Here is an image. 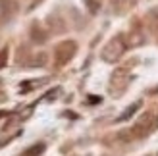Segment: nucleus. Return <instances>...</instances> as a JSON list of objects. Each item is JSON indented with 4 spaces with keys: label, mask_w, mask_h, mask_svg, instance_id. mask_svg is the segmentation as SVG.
<instances>
[{
    "label": "nucleus",
    "mask_w": 158,
    "mask_h": 156,
    "mask_svg": "<svg viewBox=\"0 0 158 156\" xmlns=\"http://www.w3.org/2000/svg\"><path fill=\"white\" fill-rule=\"evenodd\" d=\"M123 52H125V41H123L122 35H118L104 44V48L100 52V58L104 62H108V64H116L123 56Z\"/></svg>",
    "instance_id": "obj_1"
},
{
    "label": "nucleus",
    "mask_w": 158,
    "mask_h": 156,
    "mask_svg": "<svg viewBox=\"0 0 158 156\" xmlns=\"http://www.w3.org/2000/svg\"><path fill=\"white\" fill-rule=\"evenodd\" d=\"M77 52V43L75 41H62L56 44V48H54V62H56V66L62 68L66 66L68 62H72V58L75 56Z\"/></svg>",
    "instance_id": "obj_2"
},
{
    "label": "nucleus",
    "mask_w": 158,
    "mask_h": 156,
    "mask_svg": "<svg viewBox=\"0 0 158 156\" xmlns=\"http://www.w3.org/2000/svg\"><path fill=\"white\" fill-rule=\"evenodd\" d=\"M152 127H154V125H152L151 116H145V118L141 120L135 127H133V133H135L137 137H145L147 133H151V131H152Z\"/></svg>",
    "instance_id": "obj_3"
},
{
    "label": "nucleus",
    "mask_w": 158,
    "mask_h": 156,
    "mask_svg": "<svg viewBox=\"0 0 158 156\" xmlns=\"http://www.w3.org/2000/svg\"><path fill=\"white\" fill-rule=\"evenodd\" d=\"M44 150H46V145L44 143H35L33 146H29L27 150H23L21 156H41Z\"/></svg>",
    "instance_id": "obj_4"
},
{
    "label": "nucleus",
    "mask_w": 158,
    "mask_h": 156,
    "mask_svg": "<svg viewBox=\"0 0 158 156\" xmlns=\"http://www.w3.org/2000/svg\"><path fill=\"white\" fill-rule=\"evenodd\" d=\"M139 108H141V100H139V102H135V104H131L129 108H125L123 114H122V116H118V120H116V121H125V120H129L131 116L139 110Z\"/></svg>",
    "instance_id": "obj_5"
},
{
    "label": "nucleus",
    "mask_w": 158,
    "mask_h": 156,
    "mask_svg": "<svg viewBox=\"0 0 158 156\" xmlns=\"http://www.w3.org/2000/svg\"><path fill=\"white\" fill-rule=\"evenodd\" d=\"M44 64H46V54H44V52L35 54V56L27 62V66H29V68H41V66H44Z\"/></svg>",
    "instance_id": "obj_6"
},
{
    "label": "nucleus",
    "mask_w": 158,
    "mask_h": 156,
    "mask_svg": "<svg viewBox=\"0 0 158 156\" xmlns=\"http://www.w3.org/2000/svg\"><path fill=\"white\" fill-rule=\"evenodd\" d=\"M8 64V48H0V69Z\"/></svg>",
    "instance_id": "obj_7"
},
{
    "label": "nucleus",
    "mask_w": 158,
    "mask_h": 156,
    "mask_svg": "<svg viewBox=\"0 0 158 156\" xmlns=\"http://www.w3.org/2000/svg\"><path fill=\"white\" fill-rule=\"evenodd\" d=\"M31 35H33V41H37V43H43L44 39H46L43 31H41V33H39V31H37V27H33V31H31Z\"/></svg>",
    "instance_id": "obj_8"
},
{
    "label": "nucleus",
    "mask_w": 158,
    "mask_h": 156,
    "mask_svg": "<svg viewBox=\"0 0 158 156\" xmlns=\"http://www.w3.org/2000/svg\"><path fill=\"white\" fill-rule=\"evenodd\" d=\"M87 6H89V10H91L93 14L98 12V2H97V0H87Z\"/></svg>",
    "instance_id": "obj_9"
},
{
    "label": "nucleus",
    "mask_w": 158,
    "mask_h": 156,
    "mask_svg": "<svg viewBox=\"0 0 158 156\" xmlns=\"http://www.w3.org/2000/svg\"><path fill=\"white\" fill-rule=\"evenodd\" d=\"M89 102H91V104H97V102H100V96H94V95H93V96H89Z\"/></svg>",
    "instance_id": "obj_10"
},
{
    "label": "nucleus",
    "mask_w": 158,
    "mask_h": 156,
    "mask_svg": "<svg viewBox=\"0 0 158 156\" xmlns=\"http://www.w3.org/2000/svg\"><path fill=\"white\" fill-rule=\"evenodd\" d=\"M2 116H4V112H0V118H2Z\"/></svg>",
    "instance_id": "obj_11"
},
{
    "label": "nucleus",
    "mask_w": 158,
    "mask_h": 156,
    "mask_svg": "<svg viewBox=\"0 0 158 156\" xmlns=\"http://www.w3.org/2000/svg\"><path fill=\"white\" fill-rule=\"evenodd\" d=\"M0 146H2V141H0Z\"/></svg>",
    "instance_id": "obj_12"
},
{
    "label": "nucleus",
    "mask_w": 158,
    "mask_h": 156,
    "mask_svg": "<svg viewBox=\"0 0 158 156\" xmlns=\"http://www.w3.org/2000/svg\"><path fill=\"white\" fill-rule=\"evenodd\" d=\"M156 125H158V121H156Z\"/></svg>",
    "instance_id": "obj_13"
}]
</instances>
